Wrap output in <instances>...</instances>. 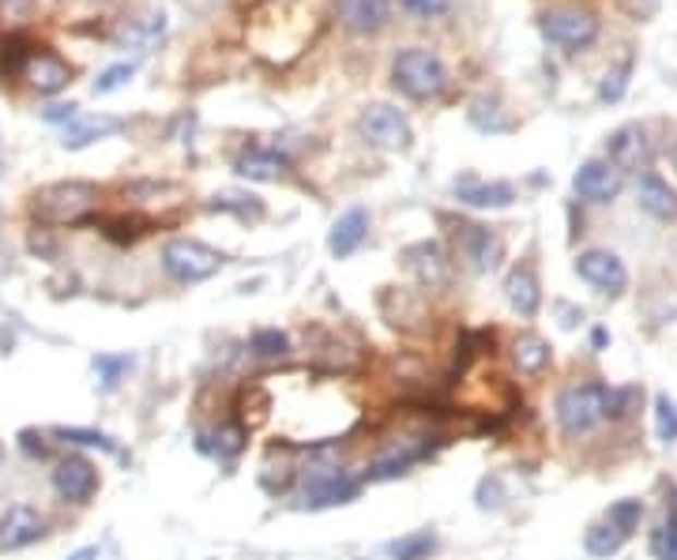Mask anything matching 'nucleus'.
<instances>
[{"mask_svg":"<svg viewBox=\"0 0 677 560\" xmlns=\"http://www.w3.org/2000/svg\"><path fill=\"white\" fill-rule=\"evenodd\" d=\"M391 83H396L407 98L425 102V98H437L440 90L448 87V69L437 53H430V49H422V46H411L396 57V64H391Z\"/></svg>","mask_w":677,"mask_h":560,"instance_id":"nucleus-1","label":"nucleus"},{"mask_svg":"<svg viewBox=\"0 0 677 560\" xmlns=\"http://www.w3.org/2000/svg\"><path fill=\"white\" fill-rule=\"evenodd\" d=\"M31 207H35L41 222H83L98 207V188L90 181H57V185L41 188Z\"/></svg>","mask_w":677,"mask_h":560,"instance_id":"nucleus-2","label":"nucleus"},{"mask_svg":"<svg viewBox=\"0 0 677 560\" xmlns=\"http://www.w3.org/2000/svg\"><path fill=\"white\" fill-rule=\"evenodd\" d=\"M606 384H572L557 395L554 414L565 437H583L599 422H606Z\"/></svg>","mask_w":677,"mask_h":560,"instance_id":"nucleus-3","label":"nucleus"},{"mask_svg":"<svg viewBox=\"0 0 677 560\" xmlns=\"http://www.w3.org/2000/svg\"><path fill=\"white\" fill-rule=\"evenodd\" d=\"M222 264H226V256L219 248L204 245V241H192V238H173V241H166V248H162V271L170 275L173 282H181V287L211 279V275H219Z\"/></svg>","mask_w":677,"mask_h":560,"instance_id":"nucleus-4","label":"nucleus"},{"mask_svg":"<svg viewBox=\"0 0 677 560\" xmlns=\"http://www.w3.org/2000/svg\"><path fill=\"white\" fill-rule=\"evenodd\" d=\"M362 492V478L347 466H313L301 482V508L321 512V508L350 504Z\"/></svg>","mask_w":677,"mask_h":560,"instance_id":"nucleus-5","label":"nucleus"},{"mask_svg":"<svg viewBox=\"0 0 677 560\" xmlns=\"http://www.w3.org/2000/svg\"><path fill=\"white\" fill-rule=\"evenodd\" d=\"M539 31L549 46H561L568 53H576V49H588L599 38V15L588 12V8H557V12L542 15Z\"/></svg>","mask_w":677,"mask_h":560,"instance_id":"nucleus-6","label":"nucleus"},{"mask_svg":"<svg viewBox=\"0 0 677 560\" xmlns=\"http://www.w3.org/2000/svg\"><path fill=\"white\" fill-rule=\"evenodd\" d=\"M358 132H362L365 144L380 150H411L414 144V129L407 121V113H399L396 106H384V102L365 106L362 117H358Z\"/></svg>","mask_w":677,"mask_h":560,"instance_id":"nucleus-7","label":"nucleus"},{"mask_svg":"<svg viewBox=\"0 0 677 560\" xmlns=\"http://www.w3.org/2000/svg\"><path fill=\"white\" fill-rule=\"evenodd\" d=\"M651 158H655V147H651V136L643 124H621V129L606 139V162L614 166L617 173L648 170Z\"/></svg>","mask_w":677,"mask_h":560,"instance_id":"nucleus-8","label":"nucleus"},{"mask_svg":"<svg viewBox=\"0 0 677 560\" xmlns=\"http://www.w3.org/2000/svg\"><path fill=\"white\" fill-rule=\"evenodd\" d=\"M98 482H102L98 478V466L87 455H69L53 466V489L69 504H87L98 492Z\"/></svg>","mask_w":677,"mask_h":560,"instance_id":"nucleus-9","label":"nucleus"},{"mask_svg":"<svg viewBox=\"0 0 677 560\" xmlns=\"http://www.w3.org/2000/svg\"><path fill=\"white\" fill-rule=\"evenodd\" d=\"M576 275L602 294H621L629 287V271H625L621 256L606 253V248H588V253L576 256Z\"/></svg>","mask_w":677,"mask_h":560,"instance_id":"nucleus-10","label":"nucleus"},{"mask_svg":"<svg viewBox=\"0 0 677 560\" xmlns=\"http://www.w3.org/2000/svg\"><path fill=\"white\" fill-rule=\"evenodd\" d=\"M407 267H411V275L418 279V287L425 290H445L451 282V260L445 253V245L440 241H418L403 253Z\"/></svg>","mask_w":677,"mask_h":560,"instance_id":"nucleus-11","label":"nucleus"},{"mask_svg":"<svg viewBox=\"0 0 677 560\" xmlns=\"http://www.w3.org/2000/svg\"><path fill=\"white\" fill-rule=\"evenodd\" d=\"M572 188H576V196L588 199V204H609V199H617V192H621V173L609 162L591 158V162H583L580 170H576Z\"/></svg>","mask_w":677,"mask_h":560,"instance_id":"nucleus-12","label":"nucleus"},{"mask_svg":"<svg viewBox=\"0 0 677 560\" xmlns=\"http://www.w3.org/2000/svg\"><path fill=\"white\" fill-rule=\"evenodd\" d=\"M287 170H290V158L282 155V150L261 147V144L241 147L238 158H233V173L249 181H279V178H287Z\"/></svg>","mask_w":677,"mask_h":560,"instance_id":"nucleus-13","label":"nucleus"},{"mask_svg":"<svg viewBox=\"0 0 677 560\" xmlns=\"http://www.w3.org/2000/svg\"><path fill=\"white\" fill-rule=\"evenodd\" d=\"M46 534V520L31 504H12L0 515V549H27Z\"/></svg>","mask_w":677,"mask_h":560,"instance_id":"nucleus-14","label":"nucleus"},{"mask_svg":"<svg viewBox=\"0 0 677 560\" xmlns=\"http://www.w3.org/2000/svg\"><path fill=\"white\" fill-rule=\"evenodd\" d=\"M336 15L354 35H380L391 20V0H336Z\"/></svg>","mask_w":677,"mask_h":560,"instance_id":"nucleus-15","label":"nucleus"},{"mask_svg":"<svg viewBox=\"0 0 677 560\" xmlns=\"http://www.w3.org/2000/svg\"><path fill=\"white\" fill-rule=\"evenodd\" d=\"M456 196L459 204L467 207H482V211H500V207H512L516 199V188L508 185V181H479V178H456Z\"/></svg>","mask_w":677,"mask_h":560,"instance_id":"nucleus-16","label":"nucleus"},{"mask_svg":"<svg viewBox=\"0 0 677 560\" xmlns=\"http://www.w3.org/2000/svg\"><path fill=\"white\" fill-rule=\"evenodd\" d=\"M365 238H370V211H365V207H350V211H342L336 226H331L328 248L336 260H347V256H354L358 248H362Z\"/></svg>","mask_w":677,"mask_h":560,"instance_id":"nucleus-17","label":"nucleus"},{"mask_svg":"<svg viewBox=\"0 0 677 560\" xmlns=\"http://www.w3.org/2000/svg\"><path fill=\"white\" fill-rule=\"evenodd\" d=\"M23 80H27L38 95H57V90H64L72 83V69L57 53H31Z\"/></svg>","mask_w":677,"mask_h":560,"instance_id":"nucleus-18","label":"nucleus"},{"mask_svg":"<svg viewBox=\"0 0 677 560\" xmlns=\"http://www.w3.org/2000/svg\"><path fill=\"white\" fill-rule=\"evenodd\" d=\"M463 256L471 260L474 271L486 275L500 264L505 245H500V238L493 230H486V226H463Z\"/></svg>","mask_w":677,"mask_h":560,"instance_id":"nucleus-19","label":"nucleus"},{"mask_svg":"<svg viewBox=\"0 0 677 560\" xmlns=\"http://www.w3.org/2000/svg\"><path fill=\"white\" fill-rule=\"evenodd\" d=\"M637 204L651 215V219H663V222L677 219V192L666 185L658 173H643V178L637 181Z\"/></svg>","mask_w":677,"mask_h":560,"instance_id":"nucleus-20","label":"nucleus"},{"mask_svg":"<svg viewBox=\"0 0 677 560\" xmlns=\"http://www.w3.org/2000/svg\"><path fill=\"white\" fill-rule=\"evenodd\" d=\"M505 297L508 305L516 308L520 316H534L542 308V287H539V275L531 267H512L505 279Z\"/></svg>","mask_w":677,"mask_h":560,"instance_id":"nucleus-21","label":"nucleus"},{"mask_svg":"<svg viewBox=\"0 0 677 560\" xmlns=\"http://www.w3.org/2000/svg\"><path fill=\"white\" fill-rule=\"evenodd\" d=\"M430 445H407V448H396L388 451V455L373 459L370 466H365V482H391L399 478V474H407L414 463H422V459H430Z\"/></svg>","mask_w":677,"mask_h":560,"instance_id":"nucleus-22","label":"nucleus"},{"mask_svg":"<svg viewBox=\"0 0 677 560\" xmlns=\"http://www.w3.org/2000/svg\"><path fill=\"white\" fill-rule=\"evenodd\" d=\"M245 440H249V429L241 422H222L219 429L207 437V433H200L196 437V448L200 451H207V455H215V459H233V455H241L245 451Z\"/></svg>","mask_w":677,"mask_h":560,"instance_id":"nucleus-23","label":"nucleus"},{"mask_svg":"<svg viewBox=\"0 0 677 560\" xmlns=\"http://www.w3.org/2000/svg\"><path fill=\"white\" fill-rule=\"evenodd\" d=\"M113 132H121V121H117V117H83V121H72L69 129H64L61 144L69 150H83V147L98 144V139L113 136Z\"/></svg>","mask_w":677,"mask_h":560,"instance_id":"nucleus-24","label":"nucleus"},{"mask_svg":"<svg viewBox=\"0 0 677 560\" xmlns=\"http://www.w3.org/2000/svg\"><path fill=\"white\" fill-rule=\"evenodd\" d=\"M549 357H554V350H549V342L542 339V336H534V331H523V336H516L512 362H516V369H520V373H527V376L542 373L549 365Z\"/></svg>","mask_w":677,"mask_h":560,"instance_id":"nucleus-25","label":"nucleus"},{"mask_svg":"<svg viewBox=\"0 0 677 560\" xmlns=\"http://www.w3.org/2000/svg\"><path fill=\"white\" fill-rule=\"evenodd\" d=\"M166 35V15L162 12H150L144 15V20H132V23H124V31L117 35V41L121 46H129V49H140V53H147L150 46H155L158 38Z\"/></svg>","mask_w":677,"mask_h":560,"instance_id":"nucleus-26","label":"nucleus"},{"mask_svg":"<svg viewBox=\"0 0 677 560\" xmlns=\"http://www.w3.org/2000/svg\"><path fill=\"white\" fill-rule=\"evenodd\" d=\"M625 538H629V534H625L621 526H614V523L606 520V523H595L588 534H583V549H588L591 557L606 560V557H614L617 549L625 546Z\"/></svg>","mask_w":677,"mask_h":560,"instance_id":"nucleus-27","label":"nucleus"},{"mask_svg":"<svg viewBox=\"0 0 677 560\" xmlns=\"http://www.w3.org/2000/svg\"><path fill=\"white\" fill-rule=\"evenodd\" d=\"M433 549H437V534L433 531H411V534H403V538L388 541L391 560H430Z\"/></svg>","mask_w":677,"mask_h":560,"instance_id":"nucleus-28","label":"nucleus"},{"mask_svg":"<svg viewBox=\"0 0 677 560\" xmlns=\"http://www.w3.org/2000/svg\"><path fill=\"white\" fill-rule=\"evenodd\" d=\"M651 557L655 560H677V504L663 512V520L651 531Z\"/></svg>","mask_w":677,"mask_h":560,"instance_id":"nucleus-29","label":"nucleus"},{"mask_svg":"<svg viewBox=\"0 0 677 560\" xmlns=\"http://www.w3.org/2000/svg\"><path fill=\"white\" fill-rule=\"evenodd\" d=\"M471 124L482 132H512L516 129L512 117L500 113L497 98H479V102H471Z\"/></svg>","mask_w":677,"mask_h":560,"instance_id":"nucleus-30","label":"nucleus"},{"mask_svg":"<svg viewBox=\"0 0 677 560\" xmlns=\"http://www.w3.org/2000/svg\"><path fill=\"white\" fill-rule=\"evenodd\" d=\"M90 365H95V376L102 388H117V384L124 380V373L132 369V357L129 354H98Z\"/></svg>","mask_w":677,"mask_h":560,"instance_id":"nucleus-31","label":"nucleus"},{"mask_svg":"<svg viewBox=\"0 0 677 560\" xmlns=\"http://www.w3.org/2000/svg\"><path fill=\"white\" fill-rule=\"evenodd\" d=\"M629 75H632V57H625L617 69H609L606 75H602V83H599L602 102H621V95L629 90Z\"/></svg>","mask_w":677,"mask_h":560,"instance_id":"nucleus-32","label":"nucleus"},{"mask_svg":"<svg viewBox=\"0 0 677 560\" xmlns=\"http://www.w3.org/2000/svg\"><path fill=\"white\" fill-rule=\"evenodd\" d=\"M249 346H253L256 357H282L290 350V339H287V331H279V328H261V331H253Z\"/></svg>","mask_w":677,"mask_h":560,"instance_id":"nucleus-33","label":"nucleus"},{"mask_svg":"<svg viewBox=\"0 0 677 560\" xmlns=\"http://www.w3.org/2000/svg\"><path fill=\"white\" fill-rule=\"evenodd\" d=\"M655 437L663 440V445H674L677 440V403L670 395L655 399Z\"/></svg>","mask_w":677,"mask_h":560,"instance_id":"nucleus-34","label":"nucleus"},{"mask_svg":"<svg viewBox=\"0 0 677 560\" xmlns=\"http://www.w3.org/2000/svg\"><path fill=\"white\" fill-rule=\"evenodd\" d=\"M640 403V388H609L606 391V417L609 422H621L637 411Z\"/></svg>","mask_w":677,"mask_h":560,"instance_id":"nucleus-35","label":"nucleus"},{"mask_svg":"<svg viewBox=\"0 0 677 560\" xmlns=\"http://www.w3.org/2000/svg\"><path fill=\"white\" fill-rule=\"evenodd\" d=\"M57 437L69 440V445H83V448H98V451H110L117 455V445L106 433H95V429H57Z\"/></svg>","mask_w":677,"mask_h":560,"instance_id":"nucleus-36","label":"nucleus"},{"mask_svg":"<svg viewBox=\"0 0 677 560\" xmlns=\"http://www.w3.org/2000/svg\"><path fill=\"white\" fill-rule=\"evenodd\" d=\"M606 520L614 523V526H621L625 534H632L640 526V520H643V504H640V500H617V504L609 508Z\"/></svg>","mask_w":677,"mask_h":560,"instance_id":"nucleus-37","label":"nucleus"},{"mask_svg":"<svg viewBox=\"0 0 677 560\" xmlns=\"http://www.w3.org/2000/svg\"><path fill=\"white\" fill-rule=\"evenodd\" d=\"M132 75H136V64H132V61H124V64H113V69H106V72H102V75H98V80H95V95H110V90L124 87V83H129Z\"/></svg>","mask_w":677,"mask_h":560,"instance_id":"nucleus-38","label":"nucleus"},{"mask_svg":"<svg viewBox=\"0 0 677 560\" xmlns=\"http://www.w3.org/2000/svg\"><path fill=\"white\" fill-rule=\"evenodd\" d=\"M418 20H440V15L451 12V0H399Z\"/></svg>","mask_w":677,"mask_h":560,"instance_id":"nucleus-39","label":"nucleus"},{"mask_svg":"<svg viewBox=\"0 0 677 560\" xmlns=\"http://www.w3.org/2000/svg\"><path fill=\"white\" fill-rule=\"evenodd\" d=\"M500 500H505L500 478H482L479 482V508H482V512H489V508H500Z\"/></svg>","mask_w":677,"mask_h":560,"instance_id":"nucleus-40","label":"nucleus"},{"mask_svg":"<svg viewBox=\"0 0 677 560\" xmlns=\"http://www.w3.org/2000/svg\"><path fill=\"white\" fill-rule=\"evenodd\" d=\"M20 448L27 451V455H38V459H46L49 455V445H46V437H38V433H20Z\"/></svg>","mask_w":677,"mask_h":560,"instance_id":"nucleus-41","label":"nucleus"},{"mask_svg":"<svg viewBox=\"0 0 677 560\" xmlns=\"http://www.w3.org/2000/svg\"><path fill=\"white\" fill-rule=\"evenodd\" d=\"M41 117H46V121H75V106L69 102V106H49V110L46 113H41Z\"/></svg>","mask_w":677,"mask_h":560,"instance_id":"nucleus-42","label":"nucleus"},{"mask_svg":"<svg viewBox=\"0 0 677 560\" xmlns=\"http://www.w3.org/2000/svg\"><path fill=\"white\" fill-rule=\"evenodd\" d=\"M69 560H98V549L95 546H83V549H75Z\"/></svg>","mask_w":677,"mask_h":560,"instance_id":"nucleus-43","label":"nucleus"},{"mask_svg":"<svg viewBox=\"0 0 677 560\" xmlns=\"http://www.w3.org/2000/svg\"><path fill=\"white\" fill-rule=\"evenodd\" d=\"M606 342H609V336H606V331H602V328L591 331V346H595V350H602V346H606Z\"/></svg>","mask_w":677,"mask_h":560,"instance_id":"nucleus-44","label":"nucleus"},{"mask_svg":"<svg viewBox=\"0 0 677 560\" xmlns=\"http://www.w3.org/2000/svg\"><path fill=\"white\" fill-rule=\"evenodd\" d=\"M674 166H677V147H674Z\"/></svg>","mask_w":677,"mask_h":560,"instance_id":"nucleus-45","label":"nucleus"}]
</instances>
